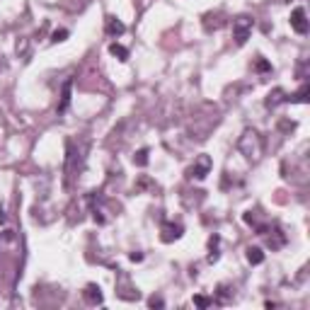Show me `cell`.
<instances>
[{
	"label": "cell",
	"instance_id": "obj_1",
	"mask_svg": "<svg viewBox=\"0 0 310 310\" xmlns=\"http://www.w3.org/2000/svg\"><path fill=\"white\" fill-rule=\"evenodd\" d=\"M237 150L245 155L247 163H257V160L262 158V138H259V134H257L255 128H247L245 134L240 136Z\"/></svg>",
	"mask_w": 310,
	"mask_h": 310
},
{
	"label": "cell",
	"instance_id": "obj_2",
	"mask_svg": "<svg viewBox=\"0 0 310 310\" xmlns=\"http://www.w3.org/2000/svg\"><path fill=\"white\" fill-rule=\"evenodd\" d=\"M252 27H255V19L247 17V15H240L237 19H233V39H235L237 46H245L250 34H252Z\"/></svg>",
	"mask_w": 310,
	"mask_h": 310
},
{
	"label": "cell",
	"instance_id": "obj_3",
	"mask_svg": "<svg viewBox=\"0 0 310 310\" xmlns=\"http://www.w3.org/2000/svg\"><path fill=\"white\" fill-rule=\"evenodd\" d=\"M211 172V158L209 155H201L199 160L187 170V174L192 177V180H206V174Z\"/></svg>",
	"mask_w": 310,
	"mask_h": 310
},
{
	"label": "cell",
	"instance_id": "obj_4",
	"mask_svg": "<svg viewBox=\"0 0 310 310\" xmlns=\"http://www.w3.org/2000/svg\"><path fill=\"white\" fill-rule=\"evenodd\" d=\"M291 29L293 32H298V34H308V15H305V10L303 8H296L291 12Z\"/></svg>",
	"mask_w": 310,
	"mask_h": 310
},
{
	"label": "cell",
	"instance_id": "obj_5",
	"mask_svg": "<svg viewBox=\"0 0 310 310\" xmlns=\"http://www.w3.org/2000/svg\"><path fill=\"white\" fill-rule=\"evenodd\" d=\"M163 235H160V240H163V242H174V240H180V237H182V233H184V226L182 223H170V220H167V223H163Z\"/></svg>",
	"mask_w": 310,
	"mask_h": 310
},
{
	"label": "cell",
	"instance_id": "obj_6",
	"mask_svg": "<svg viewBox=\"0 0 310 310\" xmlns=\"http://www.w3.org/2000/svg\"><path fill=\"white\" fill-rule=\"evenodd\" d=\"M71 90H73V78H68L61 87V102H58V114H63L71 107Z\"/></svg>",
	"mask_w": 310,
	"mask_h": 310
},
{
	"label": "cell",
	"instance_id": "obj_7",
	"mask_svg": "<svg viewBox=\"0 0 310 310\" xmlns=\"http://www.w3.org/2000/svg\"><path fill=\"white\" fill-rule=\"evenodd\" d=\"M82 298L90 303V305H100V303H102L100 286H97V283H87V286H85V291H82Z\"/></svg>",
	"mask_w": 310,
	"mask_h": 310
},
{
	"label": "cell",
	"instance_id": "obj_8",
	"mask_svg": "<svg viewBox=\"0 0 310 310\" xmlns=\"http://www.w3.org/2000/svg\"><path fill=\"white\" fill-rule=\"evenodd\" d=\"M104 29H107V34H109V37H121V34L126 32L124 22H119L117 17H107V25H104Z\"/></svg>",
	"mask_w": 310,
	"mask_h": 310
},
{
	"label": "cell",
	"instance_id": "obj_9",
	"mask_svg": "<svg viewBox=\"0 0 310 310\" xmlns=\"http://www.w3.org/2000/svg\"><path fill=\"white\" fill-rule=\"evenodd\" d=\"M281 102H289V97H283V90L281 87H276L274 92H269V97H267V107L274 109L276 104H281Z\"/></svg>",
	"mask_w": 310,
	"mask_h": 310
},
{
	"label": "cell",
	"instance_id": "obj_10",
	"mask_svg": "<svg viewBox=\"0 0 310 310\" xmlns=\"http://www.w3.org/2000/svg\"><path fill=\"white\" fill-rule=\"evenodd\" d=\"M247 262H250V264H262V262H264L262 247H247Z\"/></svg>",
	"mask_w": 310,
	"mask_h": 310
},
{
	"label": "cell",
	"instance_id": "obj_11",
	"mask_svg": "<svg viewBox=\"0 0 310 310\" xmlns=\"http://www.w3.org/2000/svg\"><path fill=\"white\" fill-rule=\"evenodd\" d=\"M109 54L117 56L119 61H128V49H126V46H121V44H117V41L109 44Z\"/></svg>",
	"mask_w": 310,
	"mask_h": 310
},
{
	"label": "cell",
	"instance_id": "obj_12",
	"mask_svg": "<svg viewBox=\"0 0 310 310\" xmlns=\"http://www.w3.org/2000/svg\"><path fill=\"white\" fill-rule=\"evenodd\" d=\"M218 245H220V237L218 235H213L209 240V250H211V255H209V262L213 264V262H218Z\"/></svg>",
	"mask_w": 310,
	"mask_h": 310
},
{
	"label": "cell",
	"instance_id": "obj_13",
	"mask_svg": "<svg viewBox=\"0 0 310 310\" xmlns=\"http://www.w3.org/2000/svg\"><path fill=\"white\" fill-rule=\"evenodd\" d=\"M134 163H136L138 167H146L148 165V148H141V150L134 155Z\"/></svg>",
	"mask_w": 310,
	"mask_h": 310
},
{
	"label": "cell",
	"instance_id": "obj_14",
	"mask_svg": "<svg viewBox=\"0 0 310 310\" xmlns=\"http://www.w3.org/2000/svg\"><path fill=\"white\" fill-rule=\"evenodd\" d=\"M289 100H291V102H308V82H305V85H303V87L296 92V95H291Z\"/></svg>",
	"mask_w": 310,
	"mask_h": 310
},
{
	"label": "cell",
	"instance_id": "obj_15",
	"mask_svg": "<svg viewBox=\"0 0 310 310\" xmlns=\"http://www.w3.org/2000/svg\"><path fill=\"white\" fill-rule=\"evenodd\" d=\"M194 305H196V308H209V305H213V298H206V296H194Z\"/></svg>",
	"mask_w": 310,
	"mask_h": 310
},
{
	"label": "cell",
	"instance_id": "obj_16",
	"mask_svg": "<svg viewBox=\"0 0 310 310\" xmlns=\"http://www.w3.org/2000/svg\"><path fill=\"white\" fill-rule=\"evenodd\" d=\"M65 37H68V29H56L51 34V41H65Z\"/></svg>",
	"mask_w": 310,
	"mask_h": 310
},
{
	"label": "cell",
	"instance_id": "obj_17",
	"mask_svg": "<svg viewBox=\"0 0 310 310\" xmlns=\"http://www.w3.org/2000/svg\"><path fill=\"white\" fill-rule=\"evenodd\" d=\"M257 71H259V73H267V71H272V63H267L264 58H257V65H255Z\"/></svg>",
	"mask_w": 310,
	"mask_h": 310
},
{
	"label": "cell",
	"instance_id": "obj_18",
	"mask_svg": "<svg viewBox=\"0 0 310 310\" xmlns=\"http://www.w3.org/2000/svg\"><path fill=\"white\" fill-rule=\"evenodd\" d=\"M148 305H150V308H163L165 301H163V298H150V301H148Z\"/></svg>",
	"mask_w": 310,
	"mask_h": 310
},
{
	"label": "cell",
	"instance_id": "obj_19",
	"mask_svg": "<svg viewBox=\"0 0 310 310\" xmlns=\"http://www.w3.org/2000/svg\"><path fill=\"white\" fill-rule=\"evenodd\" d=\"M141 259H143V255H141V252H134V255H131V262H141Z\"/></svg>",
	"mask_w": 310,
	"mask_h": 310
}]
</instances>
